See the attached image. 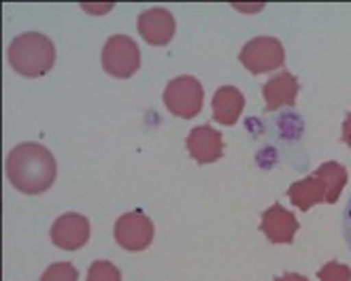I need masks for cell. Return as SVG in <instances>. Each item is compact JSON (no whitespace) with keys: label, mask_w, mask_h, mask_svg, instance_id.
Returning a JSON list of instances; mask_svg holds the SVG:
<instances>
[{"label":"cell","mask_w":351,"mask_h":281,"mask_svg":"<svg viewBox=\"0 0 351 281\" xmlns=\"http://www.w3.org/2000/svg\"><path fill=\"white\" fill-rule=\"evenodd\" d=\"M56 158L45 145L19 143L7 156V177L24 194H43L56 182Z\"/></svg>","instance_id":"obj_1"},{"label":"cell","mask_w":351,"mask_h":281,"mask_svg":"<svg viewBox=\"0 0 351 281\" xmlns=\"http://www.w3.org/2000/svg\"><path fill=\"white\" fill-rule=\"evenodd\" d=\"M7 58L15 73L32 79L51 71L56 62V47L45 34L24 32L13 38Z\"/></svg>","instance_id":"obj_2"},{"label":"cell","mask_w":351,"mask_h":281,"mask_svg":"<svg viewBox=\"0 0 351 281\" xmlns=\"http://www.w3.org/2000/svg\"><path fill=\"white\" fill-rule=\"evenodd\" d=\"M164 105L167 109L183 119H192L200 113L202 109V100H204V92L202 86L196 77L190 75H181L175 77L169 82V86L164 88Z\"/></svg>","instance_id":"obj_3"},{"label":"cell","mask_w":351,"mask_h":281,"mask_svg":"<svg viewBox=\"0 0 351 281\" xmlns=\"http://www.w3.org/2000/svg\"><path fill=\"white\" fill-rule=\"evenodd\" d=\"M141 66L138 45L126 34H115L107 38L102 47V69L115 79H128Z\"/></svg>","instance_id":"obj_4"},{"label":"cell","mask_w":351,"mask_h":281,"mask_svg":"<svg viewBox=\"0 0 351 281\" xmlns=\"http://www.w3.org/2000/svg\"><path fill=\"white\" fill-rule=\"evenodd\" d=\"M239 60L250 73L262 75V73L277 71L283 66L285 49H283V43L275 36H256L250 43H245Z\"/></svg>","instance_id":"obj_5"},{"label":"cell","mask_w":351,"mask_h":281,"mask_svg":"<svg viewBox=\"0 0 351 281\" xmlns=\"http://www.w3.org/2000/svg\"><path fill=\"white\" fill-rule=\"evenodd\" d=\"M115 241L128 252H143L152 245L154 241V224L152 219L141 213V211H130L117 217L115 222Z\"/></svg>","instance_id":"obj_6"},{"label":"cell","mask_w":351,"mask_h":281,"mask_svg":"<svg viewBox=\"0 0 351 281\" xmlns=\"http://www.w3.org/2000/svg\"><path fill=\"white\" fill-rule=\"evenodd\" d=\"M49 234H51L53 245L66 252H75L88 243L90 222H88V217L81 213H64L53 222Z\"/></svg>","instance_id":"obj_7"},{"label":"cell","mask_w":351,"mask_h":281,"mask_svg":"<svg viewBox=\"0 0 351 281\" xmlns=\"http://www.w3.org/2000/svg\"><path fill=\"white\" fill-rule=\"evenodd\" d=\"M138 34L154 47H162L171 43L175 36V17L169 9L164 7H154L143 11L136 19Z\"/></svg>","instance_id":"obj_8"},{"label":"cell","mask_w":351,"mask_h":281,"mask_svg":"<svg viewBox=\"0 0 351 281\" xmlns=\"http://www.w3.org/2000/svg\"><path fill=\"white\" fill-rule=\"evenodd\" d=\"M260 230L266 234V239L271 243H292L296 232L300 230V224L294 213H290L287 209H283L279 203H275L273 207H268L262 213V224Z\"/></svg>","instance_id":"obj_9"},{"label":"cell","mask_w":351,"mask_h":281,"mask_svg":"<svg viewBox=\"0 0 351 281\" xmlns=\"http://www.w3.org/2000/svg\"><path fill=\"white\" fill-rule=\"evenodd\" d=\"M185 147H188L190 156L198 164H211L217 162L223 154V140L219 130L211 126H196L185 138Z\"/></svg>","instance_id":"obj_10"},{"label":"cell","mask_w":351,"mask_h":281,"mask_svg":"<svg viewBox=\"0 0 351 281\" xmlns=\"http://www.w3.org/2000/svg\"><path fill=\"white\" fill-rule=\"evenodd\" d=\"M300 84L292 73H279L271 77L262 88V96L268 111H277L279 107H294L298 98Z\"/></svg>","instance_id":"obj_11"},{"label":"cell","mask_w":351,"mask_h":281,"mask_svg":"<svg viewBox=\"0 0 351 281\" xmlns=\"http://www.w3.org/2000/svg\"><path fill=\"white\" fill-rule=\"evenodd\" d=\"M243 107H245V98L241 90L232 86H221L213 94V117H215V122L223 126L237 124L243 113Z\"/></svg>","instance_id":"obj_12"},{"label":"cell","mask_w":351,"mask_h":281,"mask_svg":"<svg viewBox=\"0 0 351 281\" xmlns=\"http://www.w3.org/2000/svg\"><path fill=\"white\" fill-rule=\"evenodd\" d=\"M287 196H290V203L294 207H298L300 211H308L319 203H326V186L313 173L306 179H300V182L292 184L290 190H287Z\"/></svg>","instance_id":"obj_13"},{"label":"cell","mask_w":351,"mask_h":281,"mask_svg":"<svg viewBox=\"0 0 351 281\" xmlns=\"http://www.w3.org/2000/svg\"><path fill=\"white\" fill-rule=\"evenodd\" d=\"M315 175L326 186V203L335 205L341 196V192H343V188H345V184H347V169L339 162H324L315 171Z\"/></svg>","instance_id":"obj_14"},{"label":"cell","mask_w":351,"mask_h":281,"mask_svg":"<svg viewBox=\"0 0 351 281\" xmlns=\"http://www.w3.org/2000/svg\"><path fill=\"white\" fill-rule=\"evenodd\" d=\"M88 281H121V273L109 260H96L88 271Z\"/></svg>","instance_id":"obj_15"},{"label":"cell","mask_w":351,"mask_h":281,"mask_svg":"<svg viewBox=\"0 0 351 281\" xmlns=\"http://www.w3.org/2000/svg\"><path fill=\"white\" fill-rule=\"evenodd\" d=\"M77 279L79 273L71 262H56L40 275V281H77Z\"/></svg>","instance_id":"obj_16"},{"label":"cell","mask_w":351,"mask_h":281,"mask_svg":"<svg viewBox=\"0 0 351 281\" xmlns=\"http://www.w3.org/2000/svg\"><path fill=\"white\" fill-rule=\"evenodd\" d=\"M319 281H351V269L341 262H328L319 269Z\"/></svg>","instance_id":"obj_17"},{"label":"cell","mask_w":351,"mask_h":281,"mask_svg":"<svg viewBox=\"0 0 351 281\" xmlns=\"http://www.w3.org/2000/svg\"><path fill=\"white\" fill-rule=\"evenodd\" d=\"M343 236H345V243L351 252V196H349L345 211H343Z\"/></svg>","instance_id":"obj_18"},{"label":"cell","mask_w":351,"mask_h":281,"mask_svg":"<svg viewBox=\"0 0 351 281\" xmlns=\"http://www.w3.org/2000/svg\"><path fill=\"white\" fill-rule=\"evenodd\" d=\"M343 143L351 147V113H347L345 122H343Z\"/></svg>","instance_id":"obj_19"},{"label":"cell","mask_w":351,"mask_h":281,"mask_svg":"<svg viewBox=\"0 0 351 281\" xmlns=\"http://www.w3.org/2000/svg\"><path fill=\"white\" fill-rule=\"evenodd\" d=\"M275 281H308L304 275H298V273H285L281 277H277Z\"/></svg>","instance_id":"obj_20"}]
</instances>
